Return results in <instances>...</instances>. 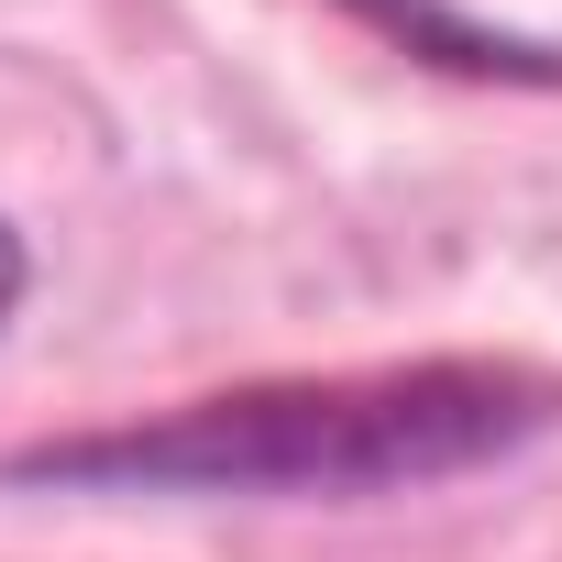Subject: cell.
Wrapping results in <instances>:
<instances>
[{
	"label": "cell",
	"instance_id": "obj_1",
	"mask_svg": "<svg viewBox=\"0 0 562 562\" xmlns=\"http://www.w3.org/2000/svg\"><path fill=\"white\" fill-rule=\"evenodd\" d=\"M562 430V375L430 353V364H353V375H276L221 386L133 430L34 441L12 485H111V496H408L474 463L529 452Z\"/></svg>",
	"mask_w": 562,
	"mask_h": 562
},
{
	"label": "cell",
	"instance_id": "obj_2",
	"mask_svg": "<svg viewBox=\"0 0 562 562\" xmlns=\"http://www.w3.org/2000/svg\"><path fill=\"white\" fill-rule=\"evenodd\" d=\"M342 12H364L375 34H397L408 56L452 67V78H507V89H562V56L551 45H518V34H485L463 12H441V0H342Z\"/></svg>",
	"mask_w": 562,
	"mask_h": 562
},
{
	"label": "cell",
	"instance_id": "obj_3",
	"mask_svg": "<svg viewBox=\"0 0 562 562\" xmlns=\"http://www.w3.org/2000/svg\"><path fill=\"white\" fill-rule=\"evenodd\" d=\"M23 288H34V254H23V232H12V221H0V321L23 310Z\"/></svg>",
	"mask_w": 562,
	"mask_h": 562
}]
</instances>
